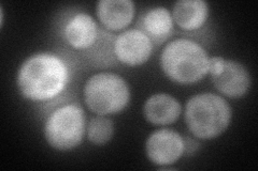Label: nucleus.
Here are the masks:
<instances>
[{
  "mask_svg": "<svg viewBox=\"0 0 258 171\" xmlns=\"http://www.w3.org/2000/svg\"><path fill=\"white\" fill-rule=\"evenodd\" d=\"M185 142V154L187 155H191L199 149V142H197L195 139H192L190 137H184Z\"/></svg>",
  "mask_w": 258,
  "mask_h": 171,
  "instance_id": "obj_16",
  "label": "nucleus"
},
{
  "mask_svg": "<svg viewBox=\"0 0 258 171\" xmlns=\"http://www.w3.org/2000/svg\"><path fill=\"white\" fill-rule=\"evenodd\" d=\"M83 100L87 109L95 115L114 116L131 103V87L117 73L98 72L86 80Z\"/></svg>",
  "mask_w": 258,
  "mask_h": 171,
  "instance_id": "obj_5",
  "label": "nucleus"
},
{
  "mask_svg": "<svg viewBox=\"0 0 258 171\" xmlns=\"http://www.w3.org/2000/svg\"><path fill=\"white\" fill-rule=\"evenodd\" d=\"M154 43L139 28H129L115 35L113 51L119 64L131 68L147 63L154 51Z\"/></svg>",
  "mask_w": 258,
  "mask_h": 171,
  "instance_id": "obj_7",
  "label": "nucleus"
},
{
  "mask_svg": "<svg viewBox=\"0 0 258 171\" xmlns=\"http://www.w3.org/2000/svg\"><path fill=\"white\" fill-rule=\"evenodd\" d=\"M98 23L91 14L77 11L70 14L61 26V38L71 50L81 55L96 44L100 35Z\"/></svg>",
  "mask_w": 258,
  "mask_h": 171,
  "instance_id": "obj_9",
  "label": "nucleus"
},
{
  "mask_svg": "<svg viewBox=\"0 0 258 171\" xmlns=\"http://www.w3.org/2000/svg\"><path fill=\"white\" fill-rule=\"evenodd\" d=\"M183 112L180 101L168 93L151 95L143 105V116L149 123L166 126L175 123Z\"/></svg>",
  "mask_w": 258,
  "mask_h": 171,
  "instance_id": "obj_12",
  "label": "nucleus"
},
{
  "mask_svg": "<svg viewBox=\"0 0 258 171\" xmlns=\"http://www.w3.org/2000/svg\"><path fill=\"white\" fill-rule=\"evenodd\" d=\"M210 57L197 41L177 38L165 45L160 53L159 64L164 74L173 83L191 85L208 75Z\"/></svg>",
  "mask_w": 258,
  "mask_h": 171,
  "instance_id": "obj_2",
  "label": "nucleus"
},
{
  "mask_svg": "<svg viewBox=\"0 0 258 171\" xmlns=\"http://www.w3.org/2000/svg\"><path fill=\"white\" fill-rule=\"evenodd\" d=\"M114 38L115 35L101 29L96 44L91 50L82 54L84 59L96 69H108L116 66L118 62L115 58L114 51H113Z\"/></svg>",
  "mask_w": 258,
  "mask_h": 171,
  "instance_id": "obj_14",
  "label": "nucleus"
},
{
  "mask_svg": "<svg viewBox=\"0 0 258 171\" xmlns=\"http://www.w3.org/2000/svg\"><path fill=\"white\" fill-rule=\"evenodd\" d=\"M145 153L155 166L167 169L185 154L184 137L171 128L156 129L148 137Z\"/></svg>",
  "mask_w": 258,
  "mask_h": 171,
  "instance_id": "obj_8",
  "label": "nucleus"
},
{
  "mask_svg": "<svg viewBox=\"0 0 258 171\" xmlns=\"http://www.w3.org/2000/svg\"><path fill=\"white\" fill-rule=\"evenodd\" d=\"M208 75L216 90L228 99L245 96L252 85V76L244 64L222 56L210 57Z\"/></svg>",
  "mask_w": 258,
  "mask_h": 171,
  "instance_id": "obj_6",
  "label": "nucleus"
},
{
  "mask_svg": "<svg viewBox=\"0 0 258 171\" xmlns=\"http://www.w3.org/2000/svg\"><path fill=\"white\" fill-rule=\"evenodd\" d=\"M137 28L142 30L154 45L167 42L174 31V22L171 11L166 7L156 6L144 11L138 20Z\"/></svg>",
  "mask_w": 258,
  "mask_h": 171,
  "instance_id": "obj_11",
  "label": "nucleus"
},
{
  "mask_svg": "<svg viewBox=\"0 0 258 171\" xmlns=\"http://www.w3.org/2000/svg\"><path fill=\"white\" fill-rule=\"evenodd\" d=\"M114 135V122L107 116L91 118L86 124L87 140L94 145L107 144Z\"/></svg>",
  "mask_w": 258,
  "mask_h": 171,
  "instance_id": "obj_15",
  "label": "nucleus"
},
{
  "mask_svg": "<svg viewBox=\"0 0 258 171\" xmlns=\"http://www.w3.org/2000/svg\"><path fill=\"white\" fill-rule=\"evenodd\" d=\"M232 109L224 96L212 92L192 95L185 104L184 120L190 134L199 140H212L231 123Z\"/></svg>",
  "mask_w": 258,
  "mask_h": 171,
  "instance_id": "obj_4",
  "label": "nucleus"
},
{
  "mask_svg": "<svg viewBox=\"0 0 258 171\" xmlns=\"http://www.w3.org/2000/svg\"><path fill=\"white\" fill-rule=\"evenodd\" d=\"M4 19H5L4 9H3V7H0V25H2V27L4 26Z\"/></svg>",
  "mask_w": 258,
  "mask_h": 171,
  "instance_id": "obj_17",
  "label": "nucleus"
},
{
  "mask_svg": "<svg viewBox=\"0 0 258 171\" xmlns=\"http://www.w3.org/2000/svg\"><path fill=\"white\" fill-rule=\"evenodd\" d=\"M171 13L175 26L184 32H196L207 24L210 8L204 0H179Z\"/></svg>",
  "mask_w": 258,
  "mask_h": 171,
  "instance_id": "obj_13",
  "label": "nucleus"
},
{
  "mask_svg": "<svg viewBox=\"0 0 258 171\" xmlns=\"http://www.w3.org/2000/svg\"><path fill=\"white\" fill-rule=\"evenodd\" d=\"M43 133L47 144L60 152L71 151L86 135V117L78 101L62 97L60 103L47 104Z\"/></svg>",
  "mask_w": 258,
  "mask_h": 171,
  "instance_id": "obj_3",
  "label": "nucleus"
},
{
  "mask_svg": "<svg viewBox=\"0 0 258 171\" xmlns=\"http://www.w3.org/2000/svg\"><path fill=\"white\" fill-rule=\"evenodd\" d=\"M96 15L102 29L109 32L128 29L136 15V4L132 0H100L96 6Z\"/></svg>",
  "mask_w": 258,
  "mask_h": 171,
  "instance_id": "obj_10",
  "label": "nucleus"
},
{
  "mask_svg": "<svg viewBox=\"0 0 258 171\" xmlns=\"http://www.w3.org/2000/svg\"><path fill=\"white\" fill-rule=\"evenodd\" d=\"M72 75L74 69L67 57L41 52L30 55L22 62L16 85L24 99L50 104L61 99Z\"/></svg>",
  "mask_w": 258,
  "mask_h": 171,
  "instance_id": "obj_1",
  "label": "nucleus"
}]
</instances>
